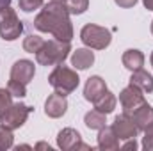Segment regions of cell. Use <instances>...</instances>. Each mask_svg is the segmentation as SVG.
<instances>
[{
    "label": "cell",
    "mask_w": 153,
    "mask_h": 151,
    "mask_svg": "<svg viewBox=\"0 0 153 151\" xmlns=\"http://www.w3.org/2000/svg\"><path fill=\"white\" fill-rule=\"evenodd\" d=\"M34 27L41 32H48L59 41L73 39V23L70 20V13L62 2L50 0L39 14L34 18Z\"/></svg>",
    "instance_id": "obj_1"
},
{
    "label": "cell",
    "mask_w": 153,
    "mask_h": 151,
    "mask_svg": "<svg viewBox=\"0 0 153 151\" xmlns=\"http://www.w3.org/2000/svg\"><path fill=\"white\" fill-rule=\"evenodd\" d=\"M71 52L70 41H59V39H50L45 41V44L36 52V61L41 66H57L62 64Z\"/></svg>",
    "instance_id": "obj_2"
},
{
    "label": "cell",
    "mask_w": 153,
    "mask_h": 151,
    "mask_svg": "<svg viewBox=\"0 0 153 151\" xmlns=\"http://www.w3.org/2000/svg\"><path fill=\"white\" fill-rule=\"evenodd\" d=\"M48 84H50L57 93L68 96V94H71L76 87H78L80 78H78L75 70L64 66V62H62V64H57V66L53 68V71L48 75Z\"/></svg>",
    "instance_id": "obj_3"
},
{
    "label": "cell",
    "mask_w": 153,
    "mask_h": 151,
    "mask_svg": "<svg viewBox=\"0 0 153 151\" xmlns=\"http://www.w3.org/2000/svg\"><path fill=\"white\" fill-rule=\"evenodd\" d=\"M80 39L85 46L93 48V50H105L111 41H112V34L109 29L94 25V23H87L82 27L80 30Z\"/></svg>",
    "instance_id": "obj_4"
},
{
    "label": "cell",
    "mask_w": 153,
    "mask_h": 151,
    "mask_svg": "<svg viewBox=\"0 0 153 151\" xmlns=\"http://www.w3.org/2000/svg\"><path fill=\"white\" fill-rule=\"evenodd\" d=\"M23 32V21L18 18L16 11L9 7L0 11V38L4 41H14Z\"/></svg>",
    "instance_id": "obj_5"
},
{
    "label": "cell",
    "mask_w": 153,
    "mask_h": 151,
    "mask_svg": "<svg viewBox=\"0 0 153 151\" xmlns=\"http://www.w3.org/2000/svg\"><path fill=\"white\" fill-rule=\"evenodd\" d=\"M32 110L34 109L30 105H27V103H22V101L20 103H13L4 112V115L0 117V124H4L9 130H18V128H22L27 123V119H29Z\"/></svg>",
    "instance_id": "obj_6"
},
{
    "label": "cell",
    "mask_w": 153,
    "mask_h": 151,
    "mask_svg": "<svg viewBox=\"0 0 153 151\" xmlns=\"http://www.w3.org/2000/svg\"><path fill=\"white\" fill-rule=\"evenodd\" d=\"M119 103H121V107H123V114L132 115L141 105L146 103L144 93H143L137 85L130 84V85H126V87L119 93Z\"/></svg>",
    "instance_id": "obj_7"
},
{
    "label": "cell",
    "mask_w": 153,
    "mask_h": 151,
    "mask_svg": "<svg viewBox=\"0 0 153 151\" xmlns=\"http://www.w3.org/2000/svg\"><path fill=\"white\" fill-rule=\"evenodd\" d=\"M57 146L62 151H73V150H91V146L82 142L80 133L76 132L75 128H62L57 133Z\"/></svg>",
    "instance_id": "obj_8"
},
{
    "label": "cell",
    "mask_w": 153,
    "mask_h": 151,
    "mask_svg": "<svg viewBox=\"0 0 153 151\" xmlns=\"http://www.w3.org/2000/svg\"><path fill=\"white\" fill-rule=\"evenodd\" d=\"M112 130L116 132L119 141H128V139H135L137 137V126L134 123V119L126 114H119L116 115L114 123H112Z\"/></svg>",
    "instance_id": "obj_9"
},
{
    "label": "cell",
    "mask_w": 153,
    "mask_h": 151,
    "mask_svg": "<svg viewBox=\"0 0 153 151\" xmlns=\"http://www.w3.org/2000/svg\"><path fill=\"white\" fill-rule=\"evenodd\" d=\"M66 110H68V100H66L64 94L55 91V93H52L46 98V101H45V114L48 117L59 119V117H62L66 114Z\"/></svg>",
    "instance_id": "obj_10"
},
{
    "label": "cell",
    "mask_w": 153,
    "mask_h": 151,
    "mask_svg": "<svg viewBox=\"0 0 153 151\" xmlns=\"http://www.w3.org/2000/svg\"><path fill=\"white\" fill-rule=\"evenodd\" d=\"M34 73H36V66H34V62L29 61V59H20V61H16V62L13 64V68H11V78L22 82V84H25V85L34 78Z\"/></svg>",
    "instance_id": "obj_11"
},
{
    "label": "cell",
    "mask_w": 153,
    "mask_h": 151,
    "mask_svg": "<svg viewBox=\"0 0 153 151\" xmlns=\"http://www.w3.org/2000/svg\"><path fill=\"white\" fill-rule=\"evenodd\" d=\"M105 91H107V84H105V80L102 76H98V75L89 76L87 82H85V85H84V98L87 101H94Z\"/></svg>",
    "instance_id": "obj_12"
},
{
    "label": "cell",
    "mask_w": 153,
    "mask_h": 151,
    "mask_svg": "<svg viewBox=\"0 0 153 151\" xmlns=\"http://www.w3.org/2000/svg\"><path fill=\"white\" fill-rule=\"evenodd\" d=\"M119 139L112 130V126H103L98 133V150L102 151H116L119 150Z\"/></svg>",
    "instance_id": "obj_13"
},
{
    "label": "cell",
    "mask_w": 153,
    "mask_h": 151,
    "mask_svg": "<svg viewBox=\"0 0 153 151\" xmlns=\"http://www.w3.org/2000/svg\"><path fill=\"white\" fill-rule=\"evenodd\" d=\"M130 117L134 119L137 130H139V132H144L148 126H152L153 124V107L146 101L144 105H141V107L132 114Z\"/></svg>",
    "instance_id": "obj_14"
},
{
    "label": "cell",
    "mask_w": 153,
    "mask_h": 151,
    "mask_svg": "<svg viewBox=\"0 0 153 151\" xmlns=\"http://www.w3.org/2000/svg\"><path fill=\"white\" fill-rule=\"evenodd\" d=\"M94 62V53L91 48H76L71 53V66L75 70H87Z\"/></svg>",
    "instance_id": "obj_15"
},
{
    "label": "cell",
    "mask_w": 153,
    "mask_h": 151,
    "mask_svg": "<svg viewBox=\"0 0 153 151\" xmlns=\"http://www.w3.org/2000/svg\"><path fill=\"white\" fill-rule=\"evenodd\" d=\"M121 62H123V66H125L126 70L137 71V70H141V68L144 66V53H143L141 50L130 48V50H126V52L123 53Z\"/></svg>",
    "instance_id": "obj_16"
},
{
    "label": "cell",
    "mask_w": 153,
    "mask_h": 151,
    "mask_svg": "<svg viewBox=\"0 0 153 151\" xmlns=\"http://www.w3.org/2000/svg\"><path fill=\"white\" fill-rule=\"evenodd\" d=\"M130 84L137 85L143 93H153V76L148 71H144L143 68L137 70V71H132Z\"/></svg>",
    "instance_id": "obj_17"
},
{
    "label": "cell",
    "mask_w": 153,
    "mask_h": 151,
    "mask_svg": "<svg viewBox=\"0 0 153 151\" xmlns=\"http://www.w3.org/2000/svg\"><path fill=\"white\" fill-rule=\"evenodd\" d=\"M94 103V109L98 110V112H103L105 115L107 114H111V112H114V109H116V103H117V98H116L114 94L107 89L98 100H94L93 101Z\"/></svg>",
    "instance_id": "obj_18"
},
{
    "label": "cell",
    "mask_w": 153,
    "mask_h": 151,
    "mask_svg": "<svg viewBox=\"0 0 153 151\" xmlns=\"http://www.w3.org/2000/svg\"><path fill=\"white\" fill-rule=\"evenodd\" d=\"M84 123H85V126L89 128V130H102L103 126H105V114L103 112H98L96 109L94 110H89V112L84 115Z\"/></svg>",
    "instance_id": "obj_19"
},
{
    "label": "cell",
    "mask_w": 153,
    "mask_h": 151,
    "mask_svg": "<svg viewBox=\"0 0 153 151\" xmlns=\"http://www.w3.org/2000/svg\"><path fill=\"white\" fill-rule=\"evenodd\" d=\"M70 14H84L89 7V0H62Z\"/></svg>",
    "instance_id": "obj_20"
},
{
    "label": "cell",
    "mask_w": 153,
    "mask_h": 151,
    "mask_svg": "<svg viewBox=\"0 0 153 151\" xmlns=\"http://www.w3.org/2000/svg\"><path fill=\"white\" fill-rule=\"evenodd\" d=\"M43 44H45V39L39 38V36H34V34H30V36H27V38L23 39V50L29 52V53L39 52V48Z\"/></svg>",
    "instance_id": "obj_21"
},
{
    "label": "cell",
    "mask_w": 153,
    "mask_h": 151,
    "mask_svg": "<svg viewBox=\"0 0 153 151\" xmlns=\"http://www.w3.org/2000/svg\"><path fill=\"white\" fill-rule=\"evenodd\" d=\"M14 144V135H13V130L5 128L4 124H0V151L11 150Z\"/></svg>",
    "instance_id": "obj_22"
},
{
    "label": "cell",
    "mask_w": 153,
    "mask_h": 151,
    "mask_svg": "<svg viewBox=\"0 0 153 151\" xmlns=\"http://www.w3.org/2000/svg\"><path fill=\"white\" fill-rule=\"evenodd\" d=\"M7 89H9V93L14 98H23L27 94V85L22 84V82H18V80H13V78L7 82Z\"/></svg>",
    "instance_id": "obj_23"
},
{
    "label": "cell",
    "mask_w": 153,
    "mask_h": 151,
    "mask_svg": "<svg viewBox=\"0 0 153 151\" xmlns=\"http://www.w3.org/2000/svg\"><path fill=\"white\" fill-rule=\"evenodd\" d=\"M13 105V94L9 93V89H2L0 87V117L4 115V112Z\"/></svg>",
    "instance_id": "obj_24"
},
{
    "label": "cell",
    "mask_w": 153,
    "mask_h": 151,
    "mask_svg": "<svg viewBox=\"0 0 153 151\" xmlns=\"http://www.w3.org/2000/svg\"><path fill=\"white\" fill-rule=\"evenodd\" d=\"M18 5L23 13H34L39 7H43L45 4H43V0H20Z\"/></svg>",
    "instance_id": "obj_25"
},
{
    "label": "cell",
    "mask_w": 153,
    "mask_h": 151,
    "mask_svg": "<svg viewBox=\"0 0 153 151\" xmlns=\"http://www.w3.org/2000/svg\"><path fill=\"white\" fill-rule=\"evenodd\" d=\"M143 150L153 151V124L144 130V137H143Z\"/></svg>",
    "instance_id": "obj_26"
},
{
    "label": "cell",
    "mask_w": 153,
    "mask_h": 151,
    "mask_svg": "<svg viewBox=\"0 0 153 151\" xmlns=\"http://www.w3.org/2000/svg\"><path fill=\"white\" fill-rule=\"evenodd\" d=\"M121 150H137V142H135V139H128V141H125L121 146H119Z\"/></svg>",
    "instance_id": "obj_27"
},
{
    "label": "cell",
    "mask_w": 153,
    "mask_h": 151,
    "mask_svg": "<svg viewBox=\"0 0 153 151\" xmlns=\"http://www.w3.org/2000/svg\"><path fill=\"white\" fill-rule=\"evenodd\" d=\"M116 5H119V7H125V9H128V7H134L135 4H137V0H114Z\"/></svg>",
    "instance_id": "obj_28"
},
{
    "label": "cell",
    "mask_w": 153,
    "mask_h": 151,
    "mask_svg": "<svg viewBox=\"0 0 153 151\" xmlns=\"http://www.w3.org/2000/svg\"><path fill=\"white\" fill-rule=\"evenodd\" d=\"M34 148H36V150H48V151H52V148H50V146H48L46 142H38V144H36Z\"/></svg>",
    "instance_id": "obj_29"
},
{
    "label": "cell",
    "mask_w": 153,
    "mask_h": 151,
    "mask_svg": "<svg viewBox=\"0 0 153 151\" xmlns=\"http://www.w3.org/2000/svg\"><path fill=\"white\" fill-rule=\"evenodd\" d=\"M143 4L148 11H153V0H143Z\"/></svg>",
    "instance_id": "obj_30"
},
{
    "label": "cell",
    "mask_w": 153,
    "mask_h": 151,
    "mask_svg": "<svg viewBox=\"0 0 153 151\" xmlns=\"http://www.w3.org/2000/svg\"><path fill=\"white\" fill-rule=\"evenodd\" d=\"M9 5H11V0H0V11L5 9V7H9Z\"/></svg>",
    "instance_id": "obj_31"
},
{
    "label": "cell",
    "mask_w": 153,
    "mask_h": 151,
    "mask_svg": "<svg viewBox=\"0 0 153 151\" xmlns=\"http://www.w3.org/2000/svg\"><path fill=\"white\" fill-rule=\"evenodd\" d=\"M150 61H152V66H153V52H152V55H150Z\"/></svg>",
    "instance_id": "obj_32"
},
{
    "label": "cell",
    "mask_w": 153,
    "mask_h": 151,
    "mask_svg": "<svg viewBox=\"0 0 153 151\" xmlns=\"http://www.w3.org/2000/svg\"><path fill=\"white\" fill-rule=\"evenodd\" d=\"M152 34H153V20H152Z\"/></svg>",
    "instance_id": "obj_33"
},
{
    "label": "cell",
    "mask_w": 153,
    "mask_h": 151,
    "mask_svg": "<svg viewBox=\"0 0 153 151\" xmlns=\"http://www.w3.org/2000/svg\"><path fill=\"white\" fill-rule=\"evenodd\" d=\"M55 2H62V0H55Z\"/></svg>",
    "instance_id": "obj_34"
}]
</instances>
